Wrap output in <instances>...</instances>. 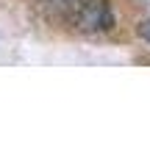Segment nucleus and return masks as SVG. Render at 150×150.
Returning a JSON list of instances; mask_svg holds the SVG:
<instances>
[{
    "label": "nucleus",
    "instance_id": "f257e3e1",
    "mask_svg": "<svg viewBox=\"0 0 150 150\" xmlns=\"http://www.w3.org/2000/svg\"><path fill=\"white\" fill-rule=\"evenodd\" d=\"M72 25L83 33H103L114 25V14H111V6L106 0H83L78 8L70 14Z\"/></svg>",
    "mask_w": 150,
    "mask_h": 150
},
{
    "label": "nucleus",
    "instance_id": "7ed1b4c3",
    "mask_svg": "<svg viewBox=\"0 0 150 150\" xmlns=\"http://www.w3.org/2000/svg\"><path fill=\"white\" fill-rule=\"evenodd\" d=\"M139 33H142V36H145L147 42H150V20H147V22H142V25H139Z\"/></svg>",
    "mask_w": 150,
    "mask_h": 150
},
{
    "label": "nucleus",
    "instance_id": "f03ea898",
    "mask_svg": "<svg viewBox=\"0 0 150 150\" xmlns=\"http://www.w3.org/2000/svg\"><path fill=\"white\" fill-rule=\"evenodd\" d=\"M81 3H83V0H42V6L56 8V11H64V14H72Z\"/></svg>",
    "mask_w": 150,
    "mask_h": 150
}]
</instances>
